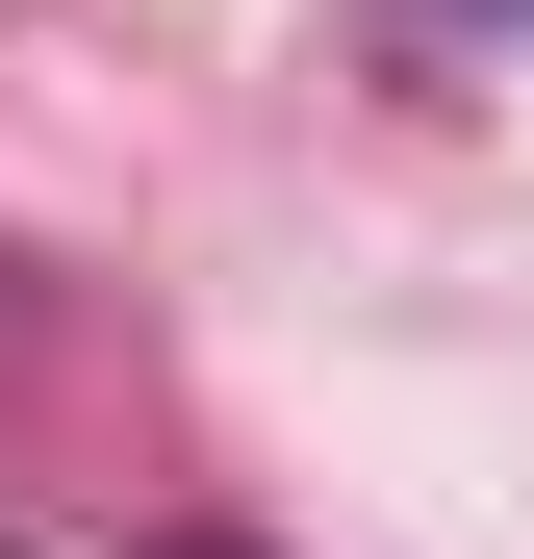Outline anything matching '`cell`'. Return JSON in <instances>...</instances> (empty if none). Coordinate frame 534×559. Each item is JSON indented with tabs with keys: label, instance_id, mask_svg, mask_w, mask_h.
<instances>
[{
	"label": "cell",
	"instance_id": "cell-1",
	"mask_svg": "<svg viewBox=\"0 0 534 559\" xmlns=\"http://www.w3.org/2000/svg\"><path fill=\"white\" fill-rule=\"evenodd\" d=\"M459 26H534V0H459Z\"/></svg>",
	"mask_w": 534,
	"mask_h": 559
},
{
	"label": "cell",
	"instance_id": "cell-2",
	"mask_svg": "<svg viewBox=\"0 0 534 559\" xmlns=\"http://www.w3.org/2000/svg\"><path fill=\"white\" fill-rule=\"evenodd\" d=\"M178 559H254V534H178Z\"/></svg>",
	"mask_w": 534,
	"mask_h": 559
}]
</instances>
